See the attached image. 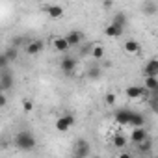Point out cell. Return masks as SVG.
<instances>
[{
  "label": "cell",
  "mask_w": 158,
  "mask_h": 158,
  "mask_svg": "<svg viewBox=\"0 0 158 158\" xmlns=\"http://www.w3.org/2000/svg\"><path fill=\"white\" fill-rule=\"evenodd\" d=\"M130 117H132V110H128V108H119L115 114H114V119H115V123H119V125H130Z\"/></svg>",
  "instance_id": "4"
},
{
  "label": "cell",
  "mask_w": 158,
  "mask_h": 158,
  "mask_svg": "<svg viewBox=\"0 0 158 158\" xmlns=\"http://www.w3.org/2000/svg\"><path fill=\"white\" fill-rule=\"evenodd\" d=\"M112 23L117 24V26H121V28H125V26L128 24V19H127V15H125L123 11H119V13L114 15V21H112Z\"/></svg>",
  "instance_id": "17"
},
{
  "label": "cell",
  "mask_w": 158,
  "mask_h": 158,
  "mask_svg": "<svg viewBox=\"0 0 158 158\" xmlns=\"http://www.w3.org/2000/svg\"><path fill=\"white\" fill-rule=\"evenodd\" d=\"M101 73H102V71H101V67H99V65H95V67H91V69L88 71V76L91 78V80H97V78L101 76Z\"/></svg>",
  "instance_id": "24"
},
{
  "label": "cell",
  "mask_w": 158,
  "mask_h": 158,
  "mask_svg": "<svg viewBox=\"0 0 158 158\" xmlns=\"http://www.w3.org/2000/svg\"><path fill=\"white\" fill-rule=\"evenodd\" d=\"M138 149H139V152H141V154H149V152L152 151V143H151V138H147L145 141L138 143Z\"/></svg>",
  "instance_id": "19"
},
{
  "label": "cell",
  "mask_w": 158,
  "mask_h": 158,
  "mask_svg": "<svg viewBox=\"0 0 158 158\" xmlns=\"http://www.w3.org/2000/svg\"><path fill=\"white\" fill-rule=\"evenodd\" d=\"M145 76H158V60H149L143 69Z\"/></svg>",
  "instance_id": "13"
},
{
  "label": "cell",
  "mask_w": 158,
  "mask_h": 158,
  "mask_svg": "<svg viewBox=\"0 0 158 158\" xmlns=\"http://www.w3.org/2000/svg\"><path fill=\"white\" fill-rule=\"evenodd\" d=\"M123 30H125V28H121V26L110 23V24L104 28V35H106V37H121V35H123Z\"/></svg>",
  "instance_id": "8"
},
{
  "label": "cell",
  "mask_w": 158,
  "mask_h": 158,
  "mask_svg": "<svg viewBox=\"0 0 158 158\" xmlns=\"http://www.w3.org/2000/svg\"><path fill=\"white\" fill-rule=\"evenodd\" d=\"M149 93H151V95H158V86H156V88H154L152 91H149Z\"/></svg>",
  "instance_id": "30"
},
{
  "label": "cell",
  "mask_w": 158,
  "mask_h": 158,
  "mask_svg": "<svg viewBox=\"0 0 158 158\" xmlns=\"http://www.w3.org/2000/svg\"><path fill=\"white\" fill-rule=\"evenodd\" d=\"M145 125V117L143 114H138V112H132V117H130V125L132 128H138V127H143Z\"/></svg>",
  "instance_id": "15"
},
{
  "label": "cell",
  "mask_w": 158,
  "mask_h": 158,
  "mask_svg": "<svg viewBox=\"0 0 158 158\" xmlns=\"http://www.w3.org/2000/svg\"><path fill=\"white\" fill-rule=\"evenodd\" d=\"M11 86H13V74L8 69H2V74H0V89L8 91V89H11Z\"/></svg>",
  "instance_id": "6"
},
{
  "label": "cell",
  "mask_w": 158,
  "mask_h": 158,
  "mask_svg": "<svg viewBox=\"0 0 158 158\" xmlns=\"http://www.w3.org/2000/svg\"><path fill=\"white\" fill-rule=\"evenodd\" d=\"M6 102H8V101H6V97L2 95V97H0V106H2V108H4V106H6Z\"/></svg>",
  "instance_id": "29"
},
{
  "label": "cell",
  "mask_w": 158,
  "mask_h": 158,
  "mask_svg": "<svg viewBox=\"0 0 158 158\" xmlns=\"http://www.w3.org/2000/svg\"><path fill=\"white\" fill-rule=\"evenodd\" d=\"M41 50H43V41H39V39H34V41H30L26 45V52L30 56H37Z\"/></svg>",
  "instance_id": "11"
},
{
  "label": "cell",
  "mask_w": 158,
  "mask_h": 158,
  "mask_svg": "<svg viewBox=\"0 0 158 158\" xmlns=\"http://www.w3.org/2000/svg\"><path fill=\"white\" fill-rule=\"evenodd\" d=\"M115 99H117L115 93H106V95H104V101H106V104H110V106L115 104Z\"/></svg>",
  "instance_id": "25"
},
{
  "label": "cell",
  "mask_w": 158,
  "mask_h": 158,
  "mask_svg": "<svg viewBox=\"0 0 158 158\" xmlns=\"http://www.w3.org/2000/svg\"><path fill=\"white\" fill-rule=\"evenodd\" d=\"M147 102H149V108H151L154 114H158V95H151V97L147 99Z\"/></svg>",
  "instance_id": "23"
},
{
  "label": "cell",
  "mask_w": 158,
  "mask_h": 158,
  "mask_svg": "<svg viewBox=\"0 0 158 158\" xmlns=\"http://www.w3.org/2000/svg\"><path fill=\"white\" fill-rule=\"evenodd\" d=\"M104 6H106V8H110V6H112V0H104Z\"/></svg>",
  "instance_id": "31"
},
{
  "label": "cell",
  "mask_w": 158,
  "mask_h": 158,
  "mask_svg": "<svg viewBox=\"0 0 158 158\" xmlns=\"http://www.w3.org/2000/svg\"><path fill=\"white\" fill-rule=\"evenodd\" d=\"M8 63H10V58L6 54L0 56V69H8Z\"/></svg>",
  "instance_id": "26"
},
{
  "label": "cell",
  "mask_w": 158,
  "mask_h": 158,
  "mask_svg": "<svg viewBox=\"0 0 158 158\" xmlns=\"http://www.w3.org/2000/svg\"><path fill=\"white\" fill-rule=\"evenodd\" d=\"M4 54H6L10 60H15V58H17V48H15V47H11V48H8Z\"/></svg>",
  "instance_id": "27"
},
{
  "label": "cell",
  "mask_w": 158,
  "mask_h": 158,
  "mask_svg": "<svg viewBox=\"0 0 158 158\" xmlns=\"http://www.w3.org/2000/svg\"><path fill=\"white\" fill-rule=\"evenodd\" d=\"M52 45H54V48H56L58 52H67V50L71 48L67 37H54V39H52Z\"/></svg>",
  "instance_id": "10"
},
{
  "label": "cell",
  "mask_w": 158,
  "mask_h": 158,
  "mask_svg": "<svg viewBox=\"0 0 158 158\" xmlns=\"http://www.w3.org/2000/svg\"><path fill=\"white\" fill-rule=\"evenodd\" d=\"M47 13L52 19H60V17H63V8L61 6H48L47 8Z\"/></svg>",
  "instance_id": "16"
},
{
  "label": "cell",
  "mask_w": 158,
  "mask_h": 158,
  "mask_svg": "<svg viewBox=\"0 0 158 158\" xmlns=\"http://www.w3.org/2000/svg\"><path fill=\"white\" fill-rule=\"evenodd\" d=\"M114 145H115L117 149L127 147V138H125L123 134H115V136H114Z\"/></svg>",
  "instance_id": "22"
},
{
  "label": "cell",
  "mask_w": 158,
  "mask_h": 158,
  "mask_svg": "<svg viewBox=\"0 0 158 158\" xmlns=\"http://www.w3.org/2000/svg\"><path fill=\"white\" fill-rule=\"evenodd\" d=\"M35 136L30 132V130H23V132H19L17 134V138H15V145L21 149V151H32L34 147H35Z\"/></svg>",
  "instance_id": "1"
},
{
  "label": "cell",
  "mask_w": 158,
  "mask_h": 158,
  "mask_svg": "<svg viewBox=\"0 0 158 158\" xmlns=\"http://www.w3.org/2000/svg\"><path fill=\"white\" fill-rule=\"evenodd\" d=\"M73 125H74V115H73V114H65V115H61V117L56 121V128H58L60 132H67Z\"/></svg>",
  "instance_id": "3"
},
{
  "label": "cell",
  "mask_w": 158,
  "mask_h": 158,
  "mask_svg": "<svg viewBox=\"0 0 158 158\" xmlns=\"http://www.w3.org/2000/svg\"><path fill=\"white\" fill-rule=\"evenodd\" d=\"M65 37H67V41H69V45H71V47L80 45V43H82V39H84L82 32H78V30H71V32H69Z\"/></svg>",
  "instance_id": "9"
},
{
  "label": "cell",
  "mask_w": 158,
  "mask_h": 158,
  "mask_svg": "<svg viewBox=\"0 0 158 158\" xmlns=\"http://www.w3.org/2000/svg\"><path fill=\"white\" fill-rule=\"evenodd\" d=\"M158 86V76H145V89L152 91Z\"/></svg>",
  "instance_id": "20"
},
{
  "label": "cell",
  "mask_w": 158,
  "mask_h": 158,
  "mask_svg": "<svg viewBox=\"0 0 158 158\" xmlns=\"http://www.w3.org/2000/svg\"><path fill=\"white\" fill-rule=\"evenodd\" d=\"M89 152H91V147H89V143H88L86 139H78V141H76V145H74V156L84 158V156H88Z\"/></svg>",
  "instance_id": "5"
},
{
  "label": "cell",
  "mask_w": 158,
  "mask_h": 158,
  "mask_svg": "<svg viewBox=\"0 0 158 158\" xmlns=\"http://www.w3.org/2000/svg\"><path fill=\"white\" fill-rule=\"evenodd\" d=\"M139 50H141V47H139L138 41L128 39V41L125 43V52H127V54H139Z\"/></svg>",
  "instance_id": "14"
},
{
  "label": "cell",
  "mask_w": 158,
  "mask_h": 158,
  "mask_svg": "<svg viewBox=\"0 0 158 158\" xmlns=\"http://www.w3.org/2000/svg\"><path fill=\"white\" fill-rule=\"evenodd\" d=\"M23 110H24V112H32V110H34V102L26 99V101L23 102Z\"/></svg>",
  "instance_id": "28"
},
{
  "label": "cell",
  "mask_w": 158,
  "mask_h": 158,
  "mask_svg": "<svg viewBox=\"0 0 158 158\" xmlns=\"http://www.w3.org/2000/svg\"><path fill=\"white\" fill-rule=\"evenodd\" d=\"M125 93H127L128 99H141V97L145 95V89L139 88V86H128V88L125 89Z\"/></svg>",
  "instance_id": "12"
},
{
  "label": "cell",
  "mask_w": 158,
  "mask_h": 158,
  "mask_svg": "<svg viewBox=\"0 0 158 158\" xmlns=\"http://www.w3.org/2000/svg\"><path fill=\"white\" fill-rule=\"evenodd\" d=\"M60 69L63 71V74L71 76V74L76 71V60H74L73 56H65V58L60 61Z\"/></svg>",
  "instance_id": "2"
},
{
  "label": "cell",
  "mask_w": 158,
  "mask_h": 158,
  "mask_svg": "<svg viewBox=\"0 0 158 158\" xmlns=\"http://www.w3.org/2000/svg\"><path fill=\"white\" fill-rule=\"evenodd\" d=\"M104 47H101V45H95L93 48H91V56L95 58V60H102L104 58Z\"/></svg>",
  "instance_id": "21"
},
{
  "label": "cell",
  "mask_w": 158,
  "mask_h": 158,
  "mask_svg": "<svg viewBox=\"0 0 158 158\" xmlns=\"http://www.w3.org/2000/svg\"><path fill=\"white\" fill-rule=\"evenodd\" d=\"M156 11H158V6L152 2V0H147V2L143 4V13L145 15H154Z\"/></svg>",
  "instance_id": "18"
},
{
  "label": "cell",
  "mask_w": 158,
  "mask_h": 158,
  "mask_svg": "<svg viewBox=\"0 0 158 158\" xmlns=\"http://www.w3.org/2000/svg\"><path fill=\"white\" fill-rule=\"evenodd\" d=\"M149 138V134H147V130L143 128V127H138V128H134L132 130V134H130V141L132 143H141V141H145Z\"/></svg>",
  "instance_id": "7"
}]
</instances>
